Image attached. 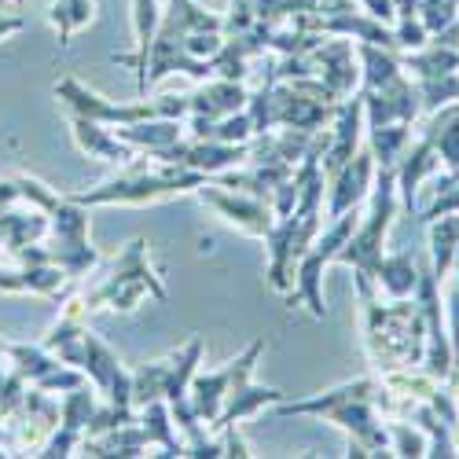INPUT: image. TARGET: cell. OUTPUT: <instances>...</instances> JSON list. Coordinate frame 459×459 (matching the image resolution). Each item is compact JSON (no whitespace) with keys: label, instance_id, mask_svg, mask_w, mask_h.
Segmentation results:
<instances>
[{"label":"cell","instance_id":"cell-21","mask_svg":"<svg viewBox=\"0 0 459 459\" xmlns=\"http://www.w3.org/2000/svg\"><path fill=\"white\" fill-rule=\"evenodd\" d=\"M26 26V19L22 15H8V12H0V41H4V37H12V33H19Z\"/></svg>","mask_w":459,"mask_h":459},{"label":"cell","instance_id":"cell-17","mask_svg":"<svg viewBox=\"0 0 459 459\" xmlns=\"http://www.w3.org/2000/svg\"><path fill=\"white\" fill-rule=\"evenodd\" d=\"M4 353L15 360V371L22 375V378H45L48 371H56L59 368V360L56 357H48L45 350H33V346H4Z\"/></svg>","mask_w":459,"mask_h":459},{"label":"cell","instance_id":"cell-3","mask_svg":"<svg viewBox=\"0 0 459 459\" xmlns=\"http://www.w3.org/2000/svg\"><path fill=\"white\" fill-rule=\"evenodd\" d=\"M56 96L82 118H92V122H122V126H136V122H147V118H180V114L191 110L187 100H159V103H136V107H118V103H107L103 96L89 92L82 82L74 78H63L56 85Z\"/></svg>","mask_w":459,"mask_h":459},{"label":"cell","instance_id":"cell-22","mask_svg":"<svg viewBox=\"0 0 459 459\" xmlns=\"http://www.w3.org/2000/svg\"><path fill=\"white\" fill-rule=\"evenodd\" d=\"M12 4H15V8H19V4H22V0H12Z\"/></svg>","mask_w":459,"mask_h":459},{"label":"cell","instance_id":"cell-6","mask_svg":"<svg viewBox=\"0 0 459 459\" xmlns=\"http://www.w3.org/2000/svg\"><path fill=\"white\" fill-rule=\"evenodd\" d=\"M371 177H375V155H357L350 159L346 166H342L331 184H334V195H331V206L327 213L338 217V213H346V210H357V203L368 195V187H371Z\"/></svg>","mask_w":459,"mask_h":459},{"label":"cell","instance_id":"cell-14","mask_svg":"<svg viewBox=\"0 0 459 459\" xmlns=\"http://www.w3.org/2000/svg\"><path fill=\"white\" fill-rule=\"evenodd\" d=\"M52 22L59 30V48H66L74 30L92 22V0H52Z\"/></svg>","mask_w":459,"mask_h":459},{"label":"cell","instance_id":"cell-20","mask_svg":"<svg viewBox=\"0 0 459 459\" xmlns=\"http://www.w3.org/2000/svg\"><path fill=\"white\" fill-rule=\"evenodd\" d=\"M364 4H368V12L375 15V19H386V22H394V0H364Z\"/></svg>","mask_w":459,"mask_h":459},{"label":"cell","instance_id":"cell-8","mask_svg":"<svg viewBox=\"0 0 459 459\" xmlns=\"http://www.w3.org/2000/svg\"><path fill=\"white\" fill-rule=\"evenodd\" d=\"M133 30H136V56H118V63L136 66V85L143 92L147 52H151V41H155V30H159V0H133Z\"/></svg>","mask_w":459,"mask_h":459},{"label":"cell","instance_id":"cell-15","mask_svg":"<svg viewBox=\"0 0 459 459\" xmlns=\"http://www.w3.org/2000/svg\"><path fill=\"white\" fill-rule=\"evenodd\" d=\"M430 247H434V276H437V283H445L452 261H455V250H459V217H445L434 228Z\"/></svg>","mask_w":459,"mask_h":459},{"label":"cell","instance_id":"cell-7","mask_svg":"<svg viewBox=\"0 0 459 459\" xmlns=\"http://www.w3.org/2000/svg\"><path fill=\"white\" fill-rule=\"evenodd\" d=\"M70 126H74V140H78V147L89 151V155L107 159V162H133V159H136V147L126 143L118 133H107L100 122L74 114Z\"/></svg>","mask_w":459,"mask_h":459},{"label":"cell","instance_id":"cell-5","mask_svg":"<svg viewBox=\"0 0 459 459\" xmlns=\"http://www.w3.org/2000/svg\"><path fill=\"white\" fill-rule=\"evenodd\" d=\"M195 191H199V199L210 210H217L228 224H239L243 232H250V236H269L273 213H269V206H264L257 195H232V191H217V187H206V180Z\"/></svg>","mask_w":459,"mask_h":459},{"label":"cell","instance_id":"cell-12","mask_svg":"<svg viewBox=\"0 0 459 459\" xmlns=\"http://www.w3.org/2000/svg\"><path fill=\"white\" fill-rule=\"evenodd\" d=\"M375 280L382 283V290L394 294V298L411 294V290H415V283H419V273H415V261H411V254L382 257V261H378V273H375Z\"/></svg>","mask_w":459,"mask_h":459},{"label":"cell","instance_id":"cell-4","mask_svg":"<svg viewBox=\"0 0 459 459\" xmlns=\"http://www.w3.org/2000/svg\"><path fill=\"white\" fill-rule=\"evenodd\" d=\"M261 350H264V342H250V346L236 360H228L221 371H206V375L195 371L187 397H191V408H195V415H199V423H203V419H206V423H213V419L221 415L224 397L232 394L236 386H243V382H250Z\"/></svg>","mask_w":459,"mask_h":459},{"label":"cell","instance_id":"cell-9","mask_svg":"<svg viewBox=\"0 0 459 459\" xmlns=\"http://www.w3.org/2000/svg\"><path fill=\"white\" fill-rule=\"evenodd\" d=\"M280 401H283V394H280V390H269V386H250V382H243V386H236L232 394L224 397L221 415L213 419V427H217V430H224V427H232L236 419H247V415H254L257 408H264V404H280Z\"/></svg>","mask_w":459,"mask_h":459},{"label":"cell","instance_id":"cell-11","mask_svg":"<svg viewBox=\"0 0 459 459\" xmlns=\"http://www.w3.org/2000/svg\"><path fill=\"white\" fill-rule=\"evenodd\" d=\"M247 92L236 85V82H217L210 89H203L199 96H191V110H195L199 122H217V118H228V114H236L243 107Z\"/></svg>","mask_w":459,"mask_h":459},{"label":"cell","instance_id":"cell-13","mask_svg":"<svg viewBox=\"0 0 459 459\" xmlns=\"http://www.w3.org/2000/svg\"><path fill=\"white\" fill-rule=\"evenodd\" d=\"M169 368H173V357L166 360H155L133 375V408H143L151 401H162L166 397V382H169Z\"/></svg>","mask_w":459,"mask_h":459},{"label":"cell","instance_id":"cell-16","mask_svg":"<svg viewBox=\"0 0 459 459\" xmlns=\"http://www.w3.org/2000/svg\"><path fill=\"white\" fill-rule=\"evenodd\" d=\"M118 136L133 147H147V151H162L169 143L180 140V126L177 122H155V126H126L118 129Z\"/></svg>","mask_w":459,"mask_h":459},{"label":"cell","instance_id":"cell-10","mask_svg":"<svg viewBox=\"0 0 459 459\" xmlns=\"http://www.w3.org/2000/svg\"><path fill=\"white\" fill-rule=\"evenodd\" d=\"M360 110H364V100H353V103L342 107L334 143L327 147V155H324V173H327V177H334L342 166L353 159V151H357V133H360Z\"/></svg>","mask_w":459,"mask_h":459},{"label":"cell","instance_id":"cell-18","mask_svg":"<svg viewBox=\"0 0 459 459\" xmlns=\"http://www.w3.org/2000/svg\"><path fill=\"white\" fill-rule=\"evenodd\" d=\"M394 452L397 455H427V448H430V441L419 434V430H411V427H404V423H394Z\"/></svg>","mask_w":459,"mask_h":459},{"label":"cell","instance_id":"cell-2","mask_svg":"<svg viewBox=\"0 0 459 459\" xmlns=\"http://www.w3.org/2000/svg\"><path fill=\"white\" fill-rule=\"evenodd\" d=\"M206 180L199 169H166V173H147V169H129L118 180H107L96 191L74 195L82 206H103V203H155L166 195H180V191H195Z\"/></svg>","mask_w":459,"mask_h":459},{"label":"cell","instance_id":"cell-19","mask_svg":"<svg viewBox=\"0 0 459 459\" xmlns=\"http://www.w3.org/2000/svg\"><path fill=\"white\" fill-rule=\"evenodd\" d=\"M452 269H455V276H445V280H452V287H448V313H452V364L459 368V250H455Z\"/></svg>","mask_w":459,"mask_h":459},{"label":"cell","instance_id":"cell-1","mask_svg":"<svg viewBox=\"0 0 459 459\" xmlns=\"http://www.w3.org/2000/svg\"><path fill=\"white\" fill-rule=\"evenodd\" d=\"M394 210H397V173H394V166H382V169H378V180H375V195H371L368 221H364L360 232L350 236V243L338 250L334 261L357 264V273H364V276L371 280V276L378 273L382 239H386V228H390Z\"/></svg>","mask_w":459,"mask_h":459}]
</instances>
